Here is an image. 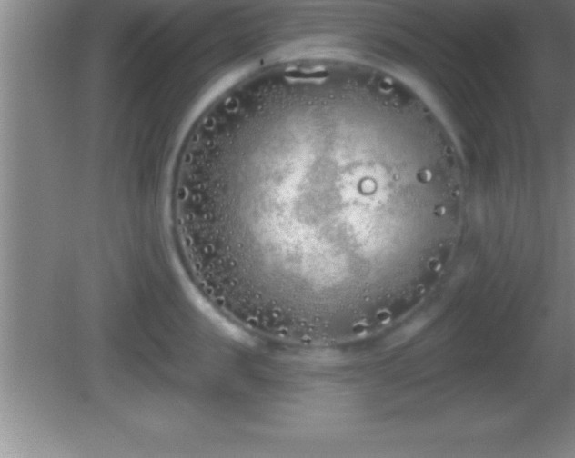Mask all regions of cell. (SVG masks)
Masks as SVG:
<instances>
[{"label": "cell", "instance_id": "cell-1", "mask_svg": "<svg viewBox=\"0 0 575 458\" xmlns=\"http://www.w3.org/2000/svg\"><path fill=\"white\" fill-rule=\"evenodd\" d=\"M452 184L427 112L369 65L333 60L254 103L223 154L215 232L246 294L279 323L369 320L377 260L443 247Z\"/></svg>", "mask_w": 575, "mask_h": 458}]
</instances>
